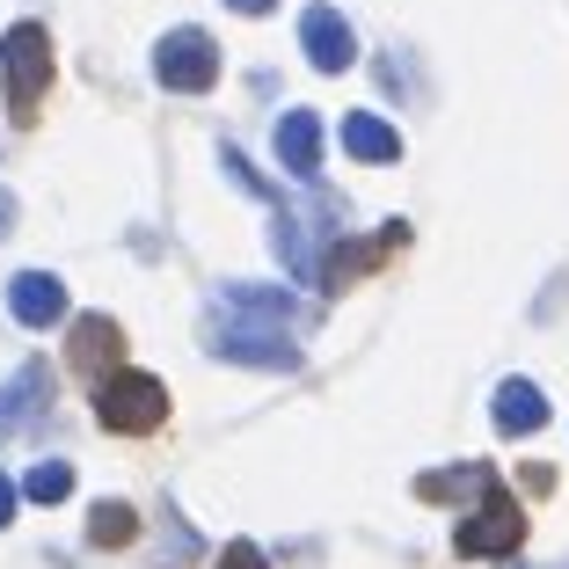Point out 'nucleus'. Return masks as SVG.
I'll use <instances>...</instances> for the list:
<instances>
[{
    "instance_id": "obj_6",
    "label": "nucleus",
    "mask_w": 569,
    "mask_h": 569,
    "mask_svg": "<svg viewBox=\"0 0 569 569\" xmlns=\"http://www.w3.org/2000/svg\"><path fill=\"white\" fill-rule=\"evenodd\" d=\"M219 300L234 307V315H249V321H270V329H315V307L292 300L284 284H249V278H234V284H219Z\"/></svg>"
},
{
    "instance_id": "obj_8",
    "label": "nucleus",
    "mask_w": 569,
    "mask_h": 569,
    "mask_svg": "<svg viewBox=\"0 0 569 569\" xmlns=\"http://www.w3.org/2000/svg\"><path fill=\"white\" fill-rule=\"evenodd\" d=\"M315 219H336V204H315V212H292V204H278V219H270V249L284 256V270L292 278H315L321 284V249H315Z\"/></svg>"
},
{
    "instance_id": "obj_9",
    "label": "nucleus",
    "mask_w": 569,
    "mask_h": 569,
    "mask_svg": "<svg viewBox=\"0 0 569 569\" xmlns=\"http://www.w3.org/2000/svg\"><path fill=\"white\" fill-rule=\"evenodd\" d=\"M44 409H51V372L30 358V366H16L8 380H0V438L22 431V423H37Z\"/></svg>"
},
{
    "instance_id": "obj_22",
    "label": "nucleus",
    "mask_w": 569,
    "mask_h": 569,
    "mask_svg": "<svg viewBox=\"0 0 569 569\" xmlns=\"http://www.w3.org/2000/svg\"><path fill=\"white\" fill-rule=\"evenodd\" d=\"M227 8H234V16H270L278 0H227Z\"/></svg>"
},
{
    "instance_id": "obj_12",
    "label": "nucleus",
    "mask_w": 569,
    "mask_h": 569,
    "mask_svg": "<svg viewBox=\"0 0 569 569\" xmlns=\"http://www.w3.org/2000/svg\"><path fill=\"white\" fill-rule=\"evenodd\" d=\"M8 315H16L22 329H51V321H67V284L51 278V270H22V278L8 284Z\"/></svg>"
},
{
    "instance_id": "obj_21",
    "label": "nucleus",
    "mask_w": 569,
    "mask_h": 569,
    "mask_svg": "<svg viewBox=\"0 0 569 569\" xmlns=\"http://www.w3.org/2000/svg\"><path fill=\"white\" fill-rule=\"evenodd\" d=\"M16 234V198H8V190H0V241Z\"/></svg>"
},
{
    "instance_id": "obj_13",
    "label": "nucleus",
    "mask_w": 569,
    "mask_h": 569,
    "mask_svg": "<svg viewBox=\"0 0 569 569\" xmlns=\"http://www.w3.org/2000/svg\"><path fill=\"white\" fill-rule=\"evenodd\" d=\"M118 351H124V336H118L110 315H81L73 321V372L102 380V372H118Z\"/></svg>"
},
{
    "instance_id": "obj_7",
    "label": "nucleus",
    "mask_w": 569,
    "mask_h": 569,
    "mask_svg": "<svg viewBox=\"0 0 569 569\" xmlns=\"http://www.w3.org/2000/svg\"><path fill=\"white\" fill-rule=\"evenodd\" d=\"M300 44H307V67H315V73H343V67L358 59V37H351V22L336 16L329 0L300 16Z\"/></svg>"
},
{
    "instance_id": "obj_1",
    "label": "nucleus",
    "mask_w": 569,
    "mask_h": 569,
    "mask_svg": "<svg viewBox=\"0 0 569 569\" xmlns=\"http://www.w3.org/2000/svg\"><path fill=\"white\" fill-rule=\"evenodd\" d=\"M161 417H168V387L153 380V372H102L96 380V423L102 431H118V438H147V431H161Z\"/></svg>"
},
{
    "instance_id": "obj_18",
    "label": "nucleus",
    "mask_w": 569,
    "mask_h": 569,
    "mask_svg": "<svg viewBox=\"0 0 569 569\" xmlns=\"http://www.w3.org/2000/svg\"><path fill=\"white\" fill-rule=\"evenodd\" d=\"M132 533H139L132 503H96V519H88V540H96V548H124Z\"/></svg>"
},
{
    "instance_id": "obj_11",
    "label": "nucleus",
    "mask_w": 569,
    "mask_h": 569,
    "mask_svg": "<svg viewBox=\"0 0 569 569\" xmlns=\"http://www.w3.org/2000/svg\"><path fill=\"white\" fill-rule=\"evenodd\" d=\"M278 168L292 183H315L321 176V118L315 110H284L278 118Z\"/></svg>"
},
{
    "instance_id": "obj_19",
    "label": "nucleus",
    "mask_w": 569,
    "mask_h": 569,
    "mask_svg": "<svg viewBox=\"0 0 569 569\" xmlns=\"http://www.w3.org/2000/svg\"><path fill=\"white\" fill-rule=\"evenodd\" d=\"M219 569H270V562H263V548H256V540H234V548L219 555Z\"/></svg>"
},
{
    "instance_id": "obj_10",
    "label": "nucleus",
    "mask_w": 569,
    "mask_h": 569,
    "mask_svg": "<svg viewBox=\"0 0 569 569\" xmlns=\"http://www.w3.org/2000/svg\"><path fill=\"white\" fill-rule=\"evenodd\" d=\"M497 468L489 460H468V468H431V475H417V497L423 503H489L497 497Z\"/></svg>"
},
{
    "instance_id": "obj_4",
    "label": "nucleus",
    "mask_w": 569,
    "mask_h": 569,
    "mask_svg": "<svg viewBox=\"0 0 569 569\" xmlns=\"http://www.w3.org/2000/svg\"><path fill=\"white\" fill-rule=\"evenodd\" d=\"M153 81L176 88V96H204L219 81V44L204 30H168L153 44Z\"/></svg>"
},
{
    "instance_id": "obj_20",
    "label": "nucleus",
    "mask_w": 569,
    "mask_h": 569,
    "mask_svg": "<svg viewBox=\"0 0 569 569\" xmlns=\"http://www.w3.org/2000/svg\"><path fill=\"white\" fill-rule=\"evenodd\" d=\"M16 519V482H8V475H0V526Z\"/></svg>"
},
{
    "instance_id": "obj_3",
    "label": "nucleus",
    "mask_w": 569,
    "mask_h": 569,
    "mask_svg": "<svg viewBox=\"0 0 569 569\" xmlns=\"http://www.w3.org/2000/svg\"><path fill=\"white\" fill-rule=\"evenodd\" d=\"M204 351L227 358V366H256V372H300V343H284L270 321L249 315H227V321H204Z\"/></svg>"
},
{
    "instance_id": "obj_15",
    "label": "nucleus",
    "mask_w": 569,
    "mask_h": 569,
    "mask_svg": "<svg viewBox=\"0 0 569 569\" xmlns=\"http://www.w3.org/2000/svg\"><path fill=\"white\" fill-rule=\"evenodd\" d=\"M395 241H402V227H380V234H372V241H336V249L321 256V284H329V292H336V284L366 278V270L380 263V256L395 249Z\"/></svg>"
},
{
    "instance_id": "obj_16",
    "label": "nucleus",
    "mask_w": 569,
    "mask_h": 569,
    "mask_svg": "<svg viewBox=\"0 0 569 569\" xmlns=\"http://www.w3.org/2000/svg\"><path fill=\"white\" fill-rule=\"evenodd\" d=\"M343 153H351V161L387 168V161H402V132H395V124H380L372 110H351V118H343Z\"/></svg>"
},
{
    "instance_id": "obj_14",
    "label": "nucleus",
    "mask_w": 569,
    "mask_h": 569,
    "mask_svg": "<svg viewBox=\"0 0 569 569\" xmlns=\"http://www.w3.org/2000/svg\"><path fill=\"white\" fill-rule=\"evenodd\" d=\"M489 417H497L503 438H533L540 423H548V395H540L533 380H503L497 402H489Z\"/></svg>"
},
{
    "instance_id": "obj_17",
    "label": "nucleus",
    "mask_w": 569,
    "mask_h": 569,
    "mask_svg": "<svg viewBox=\"0 0 569 569\" xmlns=\"http://www.w3.org/2000/svg\"><path fill=\"white\" fill-rule=\"evenodd\" d=\"M22 497H30V503H59V497H73V468H67V460H37V468L22 475Z\"/></svg>"
},
{
    "instance_id": "obj_2",
    "label": "nucleus",
    "mask_w": 569,
    "mask_h": 569,
    "mask_svg": "<svg viewBox=\"0 0 569 569\" xmlns=\"http://www.w3.org/2000/svg\"><path fill=\"white\" fill-rule=\"evenodd\" d=\"M44 81H51V37H44V22H16V30L0 37V88H8V118H16V124L37 118Z\"/></svg>"
},
{
    "instance_id": "obj_5",
    "label": "nucleus",
    "mask_w": 569,
    "mask_h": 569,
    "mask_svg": "<svg viewBox=\"0 0 569 569\" xmlns=\"http://www.w3.org/2000/svg\"><path fill=\"white\" fill-rule=\"evenodd\" d=\"M519 540H526V511L497 489L489 503H475V519H460L452 548H460V555H503V562H511V555H519Z\"/></svg>"
}]
</instances>
